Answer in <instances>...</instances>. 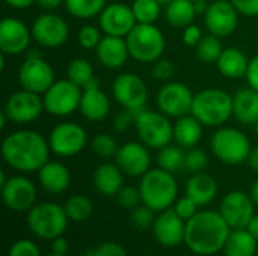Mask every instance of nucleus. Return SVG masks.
<instances>
[{
	"label": "nucleus",
	"instance_id": "49",
	"mask_svg": "<svg viewBox=\"0 0 258 256\" xmlns=\"http://www.w3.org/2000/svg\"><path fill=\"white\" fill-rule=\"evenodd\" d=\"M242 17H258V0H231Z\"/></svg>",
	"mask_w": 258,
	"mask_h": 256
},
{
	"label": "nucleus",
	"instance_id": "20",
	"mask_svg": "<svg viewBox=\"0 0 258 256\" xmlns=\"http://www.w3.org/2000/svg\"><path fill=\"white\" fill-rule=\"evenodd\" d=\"M0 187L5 205L12 211H29L36 202V187L23 175L9 177Z\"/></svg>",
	"mask_w": 258,
	"mask_h": 256
},
{
	"label": "nucleus",
	"instance_id": "33",
	"mask_svg": "<svg viewBox=\"0 0 258 256\" xmlns=\"http://www.w3.org/2000/svg\"><path fill=\"white\" fill-rule=\"evenodd\" d=\"M184 158H186L184 149L178 145L169 143L168 146L159 149L157 164H159V167H162L171 174H177L181 169H184Z\"/></svg>",
	"mask_w": 258,
	"mask_h": 256
},
{
	"label": "nucleus",
	"instance_id": "62",
	"mask_svg": "<svg viewBox=\"0 0 258 256\" xmlns=\"http://www.w3.org/2000/svg\"><path fill=\"white\" fill-rule=\"evenodd\" d=\"M192 2H195V0H192Z\"/></svg>",
	"mask_w": 258,
	"mask_h": 256
},
{
	"label": "nucleus",
	"instance_id": "41",
	"mask_svg": "<svg viewBox=\"0 0 258 256\" xmlns=\"http://www.w3.org/2000/svg\"><path fill=\"white\" fill-rule=\"evenodd\" d=\"M154 210H151L150 207H147L145 204L144 205H138L136 208L132 210V214H130V222L135 228L138 229H148V228H153L154 225V220H156V216H154Z\"/></svg>",
	"mask_w": 258,
	"mask_h": 256
},
{
	"label": "nucleus",
	"instance_id": "4",
	"mask_svg": "<svg viewBox=\"0 0 258 256\" xmlns=\"http://www.w3.org/2000/svg\"><path fill=\"white\" fill-rule=\"evenodd\" d=\"M190 115L204 127L219 128L233 116V95L218 88L203 89L194 97Z\"/></svg>",
	"mask_w": 258,
	"mask_h": 256
},
{
	"label": "nucleus",
	"instance_id": "22",
	"mask_svg": "<svg viewBox=\"0 0 258 256\" xmlns=\"http://www.w3.org/2000/svg\"><path fill=\"white\" fill-rule=\"evenodd\" d=\"M151 229L156 240L165 247H175L184 243L186 220H183L172 207L159 213Z\"/></svg>",
	"mask_w": 258,
	"mask_h": 256
},
{
	"label": "nucleus",
	"instance_id": "21",
	"mask_svg": "<svg viewBox=\"0 0 258 256\" xmlns=\"http://www.w3.org/2000/svg\"><path fill=\"white\" fill-rule=\"evenodd\" d=\"M150 148H147L142 142H127L119 146L115 158L116 166L127 177H144L151 166Z\"/></svg>",
	"mask_w": 258,
	"mask_h": 256
},
{
	"label": "nucleus",
	"instance_id": "29",
	"mask_svg": "<svg viewBox=\"0 0 258 256\" xmlns=\"http://www.w3.org/2000/svg\"><path fill=\"white\" fill-rule=\"evenodd\" d=\"M92 183L97 192L101 195L116 196L118 192L124 187V174L116 166V163H103L94 170Z\"/></svg>",
	"mask_w": 258,
	"mask_h": 256
},
{
	"label": "nucleus",
	"instance_id": "16",
	"mask_svg": "<svg viewBox=\"0 0 258 256\" xmlns=\"http://www.w3.org/2000/svg\"><path fill=\"white\" fill-rule=\"evenodd\" d=\"M239 17L240 14L231 0H215L209 3L204 14V24L209 33L218 38H227L237 29Z\"/></svg>",
	"mask_w": 258,
	"mask_h": 256
},
{
	"label": "nucleus",
	"instance_id": "58",
	"mask_svg": "<svg viewBox=\"0 0 258 256\" xmlns=\"http://www.w3.org/2000/svg\"><path fill=\"white\" fill-rule=\"evenodd\" d=\"M249 195H251V198H252V201H254V204H255V207H258V180L251 186V190H249Z\"/></svg>",
	"mask_w": 258,
	"mask_h": 256
},
{
	"label": "nucleus",
	"instance_id": "57",
	"mask_svg": "<svg viewBox=\"0 0 258 256\" xmlns=\"http://www.w3.org/2000/svg\"><path fill=\"white\" fill-rule=\"evenodd\" d=\"M194 5H195V11H197V14H206V11H207V8H209V3H207V0H195L194 2Z\"/></svg>",
	"mask_w": 258,
	"mask_h": 256
},
{
	"label": "nucleus",
	"instance_id": "1",
	"mask_svg": "<svg viewBox=\"0 0 258 256\" xmlns=\"http://www.w3.org/2000/svg\"><path fill=\"white\" fill-rule=\"evenodd\" d=\"M48 139L33 130H18L9 133L2 142V157L5 163L21 174L38 172L50 155Z\"/></svg>",
	"mask_w": 258,
	"mask_h": 256
},
{
	"label": "nucleus",
	"instance_id": "36",
	"mask_svg": "<svg viewBox=\"0 0 258 256\" xmlns=\"http://www.w3.org/2000/svg\"><path fill=\"white\" fill-rule=\"evenodd\" d=\"M197 48V57L203 62V63H216L219 56L224 51V45L221 42V38L209 33L206 36H203V39L200 41V44L195 47Z\"/></svg>",
	"mask_w": 258,
	"mask_h": 256
},
{
	"label": "nucleus",
	"instance_id": "8",
	"mask_svg": "<svg viewBox=\"0 0 258 256\" xmlns=\"http://www.w3.org/2000/svg\"><path fill=\"white\" fill-rule=\"evenodd\" d=\"M135 130L142 142L150 149H162L174 140V124L160 110L144 109L136 113Z\"/></svg>",
	"mask_w": 258,
	"mask_h": 256
},
{
	"label": "nucleus",
	"instance_id": "37",
	"mask_svg": "<svg viewBox=\"0 0 258 256\" xmlns=\"http://www.w3.org/2000/svg\"><path fill=\"white\" fill-rule=\"evenodd\" d=\"M63 208H65L68 219L73 222H83L92 214V202L89 198H86L83 195L71 196L65 202Z\"/></svg>",
	"mask_w": 258,
	"mask_h": 256
},
{
	"label": "nucleus",
	"instance_id": "12",
	"mask_svg": "<svg viewBox=\"0 0 258 256\" xmlns=\"http://www.w3.org/2000/svg\"><path fill=\"white\" fill-rule=\"evenodd\" d=\"M3 112L8 116V121L17 125H27L35 122L42 112H45L44 100L39 94L21 89L6 100Z\"/></svg>",
	"mask_w": 258,
	"mask_h": 256
},
{
	"label": "nucleus",
	"instance_id": "60",
	"mask_svg": "<svg viewBox=\"0 0 258 256\" xmlns=\"http://www.w3.org/2000/svg\"><path fill=\"white\" fill-rule=\"evenodd\" d=\"M254 128H255V133H257V136H258V122L254 125Z\"/></svg>",
	"mask_w": 258,
	"mask_h": 256
},
{
	"label": "nucleus",
	"instance_id": "39",
	"mask_svg": "<svg viewBox=\"0 0 258 256\" xmlns=\"http://www.w3.org/2000/svg\"><path fill=\"white\" fill-rule=\"evenodd\" d=\"M91 148L94 151V154H97L101 158H109V157H115L119 145L116 142V139L112 134L107 133H100L97 134L92 142H91Z\"/></svg>",
	"mask_w": 258,
	"mask_h": 256
},
{
	"label": "nucleus",
	"instance_id": "9",
	"mask_svg": "<svg viewBox=\"0 0 258 256\" xmlns=\"http://www.w3.org/2000/svg\"><path fill=\"white\" fill-rule=\"evenodd\" d=\"M83 89L70 78L56 80L42 95L44 109L48 115L63 118L73 115L80 107Z\"/></svg>",
	"mask_w": 258,
	"mask_h": 256
},
{
	"label": "nucleus",
	"instance_id": "47",
	"mask_svg": "<svg viewBox=\"0 0 258 256\" xmlns=\"http://www.w3.org/2000/svg\"><path fill=\"white\" fill-rule=\"evenodd\" d=\"M8 256H41V253H39L38 246L33 241L18 240L11 246Z\"/></svg>",
	"mask_w": 258,
	"mask_h": 256
},
{
	"label": "nucleus",
	"instance_id": "48",
	"mask_svg": "<svg viewBox=\"0 0 258 256\" xmlns=\"http://www.w3.org/2000/svg\"><path fill=\"white\" fill-rule=\"evenodd\" d=\"M135 121H136V113L127 109H122L119 113H116L113 119V130L118 133L127 131L132 125H135Z\"/></svg>",
	"mask_w": 258,
	"mask_h": 256
},
{
	"label": "nucleus",
	"instance_id": "31",
	"mask_svg": "<svg viewBox=\"0 0 258 256\" xmlns=\"http://www.w3.org/2000/svg\"><path fill=\"white\" fill-rule=\"evenodd\" d=\"M197 15L192 0H172L165 6V20L172 29H186Z\"/></svg>",
	"mask_w": 258,
	"mask_h": 256
},
{
	"label": "nucleus",
	"instance_id": "59",
	"mask_svg": "<svg viewBox=\"0 0 258 256\" xmlns=\"http://www.w3.org/2000/svg\"><path fill=\"white\" fill-rule=\"evenodd\" d=\"M157 2H159V3H160L162 6H166V5H169V3H171L172 0H157Z\"/></svg>",
	"mask_w": 258,
	"mask_h": 256
},
{
	"label": "nucleus",
	"instance_id": "7",
	"mask_svg": "<svg viewBox=\"0 0 258 256\" xmlns=\"http://www.w3.org/2000/svg\"><path fill=\"white\" fill-rule=\"evenodd\" d=\"M68 220L65 208L53 202L35 204L27 213V226L30 232L42 240H54L63 235Z\"/></svg>",
	"mask_w": 258,
	"mask_h": 256
},
{
	"label": "nucleus",
	"instance_id": "61",
	"mask_svg": "<svg viewBox=\"0 0 258 256\" xmlns=\"http://www.w3.org/2000/svg\"><path fill=\"white\" fill-rule=\"evenodd\" d=\"M50 256H65V255H57V253H53V255H50Z\"/></svg>",
	"mask_w": 258,
	"mask_h": 256
},
{
	"label": "nucleus",
	"instance_id": "3",
	"mask_svg": "<svg viewBox=\"0 0 258 256\" xmlns=\"http://www.w3.org/2000/svg\"><path fill=\"white\" fill-rule=\"evenodd\" d=\"M139 190L142 204L156 213H162L174 207L175 201L178 199V184L174 174L162 167L150 169L144 177H141Z\"/></svg>",
	"mask_w": 258,
	"mask_h": 256
},
{
	"label": "nucleus",
	"instance_id": "14",
	"mask_svg": "<svg viewBox=\"0 0 258 256\" xmlns=\"http://www.w3.org/2000/svg\"><path fill=\"white\" fill-rule=\"evenodd\" d=\"M33 41L44 48H57L70 38L68 23L57 14L47 12L35 18L32 24Z\"/></svg>",
	"mask_w": 258,
	"mask_h": 256
},
{
	"label": "nucleus",
	"instance_id": "45",
	"mask_svg": "<svg viewBox=\"0 0 258 256\" xmlns=\"http://www.w3.org/2000/svg\"><path fill=\"white\" fill-rule=\"evenodd\" d=\"M174 74H175V65L172 60L160 57L157 62H154V65H153V77L154 78L166 81V80H171Z\"/></svg>",
	"mask_w": 258,
	"mask_h": 256
},
{
	"label": "nucleus",
	"instance_id": "44",
	"mask_svg": "<svg viewBox=\"0 0 258 256\" xmlns=\"http://www.w3.org/2000/svg\"><path fill=\"white\" fill-rule=\"evenodd\" d=\"M85 256H127V252L121 244L107 241V243H103V244L88 250Z\"/></svg>",
	"mask_w": 258,
	"mask_h": 256
},
{
	"label": "nucleus",
	"instance_id": "35",
	"mask_svg": "<svg viewBox=\"0 0 258 256\" xmlns=\"http://www.w3.org/2000/svg\"><path fill=\"white\" fill-rule=\"evenodd\" d=\"M67 78H70L73 83L85 89L94 78V68L91 62L85 57H76L71 59L67 66Z\"/></svg>",
	"mask_w": 258,
	"mask_h": 256
},
{
	"label": "nucleus",
	"instance_id": "19",
	"mask_svg": "<svg viewBox=\"0 0 258 256\" xmlns=\"http://www.w3.org/2000/svg\"><path fill=\"white\" fill-rule=\"evenodd\" d=\"M32 29L15 17H6L0 21V51L3 56H17L29 48Z\"/></svg>",
	"mask_w": 258,
	"mask_h": 256
},
{
	"label": "nucleus",
	"instance_id": "18",
	"mask_svg": "<svg viewBox=\"0 0 258 256\" xmlns=\"http://www.w3.org/2000/svg\"><path fill=\"white\" fill-rule=\"evenodd\" d=\"M138 24L132 6L115 2L106 5V8L98 15V26L104 35L125 38L133 27Z\"/></svg>",
	"mask_w": 258,
	"mask_h": 256
},
{
	"label": "nucleus",
	"instance_id": "5",
	"mask_svg": "<svg viewBox=\"0 0 258 256\" xmlns=\"http://www.w3.org/2000/svg\"><path fill=\"white\" fill-rule=\"evenodd\" d=\"M130 57L139 63L157 62L166 47L163 32L154 24L138 23L133 30L125 36Z\"/></svg>",
	"mask_w": 258,
	"mask_h": 256
},
{
	"label": "nucleus",
	"instance_id": "54",
	"mask_svg": "<svg viewBox=\"0 0 258 256\" xmlns=\"http://www.w3.org/2000/svg\"><path fill=\"white\" fill-rule=\"evenodd\" d=\"M6 5H9L14 9H26L29 6H32L33 3H36V0H5Z\"/></svg>",
	"mask_w": 258,
	"mask_h": 256
},
{
	"label": "nucleus",
	"instance_id": "52",
	"mask_svg": "<svg viewBox=\"0 0 258 256\" xmlns=\"http://www.w3.org/2000/svg\"><path fill=\"white\" fill-rule=\"evenodd\" d=\"M51 249H53V253H57V255H65L67 250H68V241L60 235L54 240H51Z\"/></svg>",
	"mask_w": 258,
	"mask_h": 256
},
{
	"label": "nucleus",
	"instance_id": "23",
	"mask_svg": "<svg viewBox=\"0 0 258 256\" xmlns=\"http://www.w3.org/2000/svg\"><path fill=\"white\" fill-rule=\"evenodd\" d=\"M79 110L82 116L91 122H100L109 116L110 101L107 94L100 88V81L97 78L83 89Z\"/></svg>",
	"mask_w": 258,
	"mask_h": 256
},
{
	"label": "nucleus",
	"instance_id": "2",
	"mask_svg": "<svg viewBox=\"0 0 258 256\" xmlns=\"http://www.w3.org/2000/svg\"><path fill=\"white\" fill-rule=\"evenodd\" d=\"M231 228L218 211H198L186 222L184 244L200 256L216 255L224 250Z\"/></svg>",
	"mask_w": 258,
	"mask_h": 256
},
{
	"label": "nucleus",
	"instance_id": "56",
	"mask_svg": "<svg viewBox=\"0 0 258 256\" xmlns=\"http://www.w3.org/2000/svg\"><path fill=\"white\" fill-rule=\"evenodd\" d=\"M246 229L251 232L252 237H255V240L258 241V216H254V217L251 219V222L248 223Z\"/></svg>",
	"mask_w": 258,
	"mask_h": 256
},
{
	"label": "nucleus",
	"instance_id": "42",
	"mask_svg": "<svg viewBox=\"0 0 258 256\" xmlns=\"http://www.w3.org/2000/svg\"><path fill=\"white\" fill-rule=\"evenodd\" d=\"M101 32L98 27L92 26V24H85L80 27L79 33H77V41L79 45L85 50H95L97 45L101 41Z\"/></svg>",
	"mask_w": 258,
	"mask_h": 256
},
{
	"label": "nucleus",
	"instance_id": "10",
	"mask_svg": "<svg viewBox=\"0 0 258 256\" xmlns=\"http://www.w3.org/2000/svg\"><path fill=\"white\" fill-rule=\"evenodd\" d=\"M112 95L122 109L135 113L144 110L148 101V89L145 81L133 72H122L113 80Z\"/></svg>",
	"mask_w": 258,
	"mask_h": 256
},
{
	"label": "nucleus",
	"instance_id": "28",
	"mask_svg": "<svg viewBox=\"0 0 258 256\" xmlns=\"http://www.w3.org/2000/svg\"><path fill=\"white\" fill-rule=\"evenodd\" d=\"M248 56L237 47H227L224 48L222 54L219 56L216 66L218 71L230 80H239L242 77H246L248 68H249Z\"/></svg>",
	"mask_w": 258,
	"mask_h": 256
},
{
	"label": "nucleus",
	"instance_id": "11",
	"mask_svg": "<svg viewBox=\"0 0 258 256\" xmlns=\"http://www.w3.org/2000/svg\"><path fill=\"white\" fill-rule=\"evenodd\" d=\"M194 97L195 94L187 84L180 81H168L159 89L156 104L163 115L177 119L190 115Z\"/></svg>",
	"mask_w": 258,
	"mask_h": 256
},
{
	"label": "nucleus",
	"instance_id": "38",
	"mask_svg": "<svg viewBox=\"0 0 258 256\" xmlns=\"http://www.w3.org/2000/svg\"><path fill=\"white\" fill-rule=\"evenodd\" d=\"M160 8L157 0H135L132 3L136 21L142 24H154L160 17Z\"/></svg>",
	"mask_w": 258,
	"mask_h": 256
},
{
	"label": "nucleus",
	"instance_id": "53",
	"mask_svg": "<svg viewBox=\"0 0 258 256\" xmlns=\"http://www.w3.org/2000/svg\"><path fill=\"white\" fill-rule=\"evenodd\" d=\"M36 3L47 12H51V11L57 9L60 5H65V0H36Z\"/></svg>",
	"mask_w": 258,
	"mask_h": 256
},
{
	"label": "nucleus",
	"instance_id": "17",
	"mask_svg": "<svg viewBox=\"0 0 258 256\" xmlns=\"http://www.w3.org/2000/svg\"><path fill=\"white\" fill-rule=\"evenodd\" d=\"M255 204L249 193L234 190L225 195L221 202L219 213L231 229H243L248 226L254 214Z\"/></svg>",
	"mask_w": 258,
	"mask_h": 256
},
{
	"label": "nucleus",
	"instance_id": "55",
	"mask_svg": "<svg viewBox=\"0 0 258 256\" xmlns=\"http://www.w3.org/2000/svg\"><path fill=\"white\" fill-rule=\"evenodd\" d=\"M246 163H248V166H249L255 174H258V146H255V148H252V149H251V152H249V157H248Z\"/></svg>",
	"mask_w": 258,
	"mask_h": 256
},
{
	"label": "nucleus",
	"instance_id": "26",
	"mask_svg": "<svg viewBox=\"0 0 258 256\" xmlns=\"http://www.w3.org/2000/svg\"><path fill=\"white\" fill-rule=\"evenodd\" d=\"M218 181L206 174H194L186 183V196H189L198 207H206L215 201L218 196Z\"/></svg>",
	"mask_w": 258,
	"mask_h": 256
},
{
	"label": "nucleus",
	"instance_id": "25",
	"mask_svg": "<svg viewBox=\"0 0 258 256\" xmlns=\"http://www.w3.org/2000/svg\"><path fill=\"white\" fill-rule=\"evenodd\" d=\"M38 180L41 187L50 195L63 193L71 183V174L68 167L59 161H47L38 170Z\"/></svg>",
	"mask_w": 258,
	"mask_h": 256
},
{
	"label": "nucleus",
	"instance_id": "40",
	"mask_svg": "<svg viewBox=\"0 0 258 256\" xmlns=\"http://www.w3.org/2000/svg\"><path fill=\"white\" fill-rule=\"evenodd\" d=\"M209 166V157L207 154L200 148H190L186 149V158H184V169H187L192 174L204 172V169Z\"/></svg>",
	"mask_w": 258,
	"mask_h": 256
},
{
	"label": "nucleus",
	"instance_id": "24",
	"mask_svg": "<svg viewBox=\"0 0 258 256\" xmlns=\"http://www.w3.org/2000/svg\"><path fill=\"white\" fill-rule=\"evenodd\" d=\"M98 62L109 69H118L125 65L130 57L125 38L104 35L95 48Z\"/></svg>",
	"mask_w": 258,
	"mask_h": 256
},
{
	"label": "nucleus",
	"instance_id": "15",
	"mask_svg": "<svg viewBox=\"0 0 258 256\" xmlns=\"http://www.w3.org/2000/svg\"><path fill=\"white\" fill-rule=\"evenodd\" d=\"M54 81V71L42 56H27L18 68V83L21 89L44 95Z\"/></svg>",
	"mask_w": 258,
	"mask_h": 256
},
{
	"label": "nucleus",
	"instance_id": "43",
	"mask_svg": "<svg viewBox=\"0 0 258 256\" xmlns=\"http://www.w3.org/2000/svg\"><path fill=\"white\" fill-rule=\"evenodd\" d=\"M116 201L118 204L125 208V210H133L136 208L141 202H142V196H141V190L139 187H132V186H127V187H122L118 195H116Z\"/></svg>",
	"mask_w": 258,
	"mask_h": 256
},
{
	"label": "nucleus",
	"instance_id": "32",
	"mask_svg": "<svg viewBox=\"0 0 258 256\" xmlns=\"http://www.w3.org/2000/svg\"><path fill=\"white\" fill-rule=\"evenodd\" d=\"M257 243L246 228L233 229L224 246V253L225 256H255Z\"/></svg>",
	"mask_w": 258,
	"mask_h": 256
},
{
	"label": "nucleus",
	"instance_id": "51",
	"mask_svg": "<svg viewBox=\"0 0 258 256\" xmlns=\"http://www.w3.org/2000/svg\"><path fill=\"white\" fill-rule=\"evenodd\" d=\"M245 78L248 81V86L255 89L258 92V54L249 60V68H248Z\"/></svg>",
	"mask_w": 258,
	"mask_h": 256
},
{
	"label": "nucleus",
	"instance_id": "13",
	"mask_svg": "<svg viewBox=\"0 0 258 256\" xmlns=\"http://www.w3.org/2000/svg\"><path fill=\"white\" fill-rule=\"evenodd\" d=\"M86 143L88 133L77 122H60L48 134L50 149L59 157H74L85 149Z\"/></svg>",
	"mask_w": 258,
	"mask_h": 256
},
{
	"label": "nucleus",
	"instance_id": "30",
	"mask_svg": "<svg viewBox=\"0 0 258 256\" xmlns=\"http://www.w3.org/2000/svg\"><path fill=\"white\" fill-rule=\"evenodd\" d=\"M204 134V125L194 116L186 115L177 118L174 122V142L183 149L195 148Z\"/></svg>",
	"mask_w": 258,
	"mask_h": 256
},
{
	"label": "nucleus",
	"instance_id": "46",
	"mask_svg": "<svg viewBox=\"0 0 258 256\" xmlns=\"http://www.w3.org/2000/svg\"><path fill=\"white\" fill-rule=\"evenodd\" d=\"M172 208H174V211H175L183 220H186V222H187L189 219H192V217L198 213V205H197L189 196H184V198L177 199Z\"/></svg>",
	"mask_w": 258,
	"mask_h": 256
},
{
	"label": "nucleus",
	"instance_id": "34",
	"mask_svg": "<svg viewBox=\"0 0 258 256\" xmlns=\"http://www.w3.org/2000/svg\"><path fill=\"white\" fill-rule=\"evenodd\" d=\"M107 0H65V9L79 20H89L101 14Z\"/></svg>",
	"mask_w": 258,
	"mask_h": 256
},
{
	"label": "nucleus",
	"instance_id": "6",
	"mask_svg": "<svg viewBox=\"0 0 258 256\" xmlns=\"http://www.w3.org/2000/svg\"><path fill=\"white\" fill-rule=\"evenodd\" d=\"M210 149L219 161L236 166L248 160L252 146L243 131L222 125L213 133L210 139Z\"/></svg>",
	"mask_w": 258,
	"mask_h": 256
},
{
	"label": "nucleus",
	"instance_id": "50",
	"mask_svg": "<svg viewBox=\"0 0 258 256\" xmlns=\"http://www.w3.org/2000/svg\"><path fill=\"white\" fill-rule=\"evenodd\" d=\"M203 30L201 27H198L197 24H190L186 29H183V42L187 47H197L200 44V41L203 39Z\"/></svg>",
	"mask_w": 258,
	"mask_h": 256
},
{
	"label": "nucleus",
	"instance_id": "27",
	"mask_svg": "<svg viewBox=\"0 0 258 256\" xmlns=\"http://www.w3.org/2000/svg\"><path fill=\"white\" fill-rule=\"evenodd\" d=\"M233 116L243 125L258 122V92L252 88L239 89L233 95Z\"/></svg>",
	"mask_w": 258,
	"mask_h": 256
}]
</instances>
